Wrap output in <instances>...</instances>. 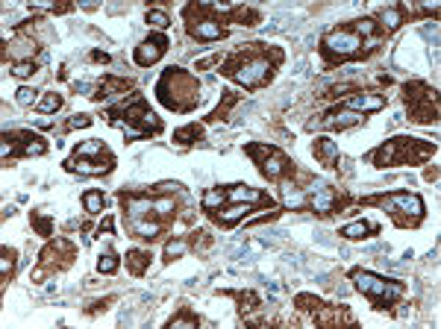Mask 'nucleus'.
Masks as SVG:
<instances>
[{"label": "nucleus", "mask_w": 441, "mask_h": 329, "mask_svg": "<svg viewBox=\"0 0 441 329\" xmlns=\"http://www.w3.org/2000/svg\"><path fill=\"white\" fill-rule=\"evenodd\" d=\"M165 326H168V329H177V326H191V329H197V326H200V318L191 312L189 306H179V315H174Z\"/></svg>", "instance_id": "2f4dec72"}, {"label": "nucleus", "mask_w": 441, "mask_h": 329, "mask_svg": "<svg viewBox=\"0 0 441 329\" xmlns=\"http://www.w3.org/2000/svg\"><path fill=\"white\" fill-rule=\"evenodd\" d=\"M312 156L324 168H338V144L327 135H320V139L312 142Z\"/></svg>", "instance_id": "4be33fe9"}, {"label": "nucleus", "mask_w": 441, "mask_h": 329, "mask_svg": "<svg viewBox=\"0 0 441 329\" xmlns=\"http://www.w3.org/2000/svg\"><path fill=\"white\" fill-rule=\"evenodd\" d=\"M403 12H406L403 6H386V9H379V15H376L379 24H376V27L383 30L386 35L394 33V30H400V27L406 24V21H403Z\"/></svg>", "instance_id": "393cba45"}, {"label": "nucleus", "mask_w": 441, "mask_h": 329, "mask_svg": "<svg viewBox=\"0 0 441 329\" xmlns=\"http://www.w3.org/2000/svg\"><path fill=\"white\" fill-rule=\"evenodd\" d=\"M45 153H48V142L38 132L30 129L4 132V162H9V156H45Z\"/></svg>", "instance_id": "4468645a"}, {"label": "nucleus", "mask_w": 441, "mask_h": 329, "mask_svg": "<svg viewBox=\"0 0 441 329\" xmlns=\"http://www.w3.org/2000/svg\"><path fill=\"white\" fill-rule=\"evenodd\" d=\"M83 206H86V212L89 215H100V212L106 209V197H104V191H86L83 195Z\"/></svg>", "instance_id": "e433bc0d"}, {"label": "nucleus", "mask_w": 441, "mask_h": 329, "mask_svg": "<svg viewBox=\"0 0 441 329\" xmlns=\"http://www.w3.org/2000/svg\"><path fill=\"white\" fill-rule=\"evenodd\" d=\"M359 124H365V115H359V112H353L347 106H335L318 121L320 129H350V127H359Z\"/></svg>", "instance_id": "f3484780"}, {"label": "nucleus", "mask_w": 441, "mask_h": 329, "mask_svg": "<svg viewBox=\"0 0 441 329\" xmlns=\"http://www.w3.org/2000/svg\"><path fill=\"white\" fill-rule=\"evenodd\" d=\"M174 142H177L179 147H191V144H197V142H203V127H200V124L179 127V129H174Z\"/></svg>", "instance_id": "cd10ccee"}, {"label": "nucleus", "mask_w": 441, "mask_h": 329, "mask_svg": "<svg viewBox=\"0 0 441 329\" xmlns=\"http://www.w3.org/2000/svg\"><path fill=\"white\" fill-rule=\"evenodd\" d=\"M145 21H147L153 30H168V27H171V18H168L165 12H159V9H147Z\"/></svg>", "instance_id": "a19ab883"}, {"label": "nucleus", "mask_w": 441, "mask_h": 329, "mask_svg": "<svg viewBox=\"0 0 441 329\" xmlns=\"http://www.w3.org/2000/svg\"><path fill=\"white\" fill-rule=\"evenodd\" d=\"M91 62H104V65H106V62H109V53H104V50H94V53H91Z\"/></svg>", "instance_id": "49530a36"}, {"label": "nucleus", "mask_w": 441, "mask_h": 329, "mask_svg": "<svg viewBox=\"0 0 441 329\" xmlns=\"http://www.w3.org/2000/svg\"><path fill=\"white\" fill-rule=\"evenodd\" d=\"M156 100L171 112H191L200 103V83L191 71L165 68L156 83Z\"/></svg>", "instance_id": "7ed1b4c3"}, {"label": "nucleus", "mask_w": 441, "mask_h": 329, "mask_svg": "<svg viewBox=\"0 0 441 329\" xmlns=\"http://www.w3.org/2000/svg\"><path fill=\"white\" fill-rule=\"evenodd\" d=\"M253 212V203H230L224 212H206V215L215 221V224H220V226H235L238 221H245L247 215Z\"/></svg>", "instance_id": "412c9836"}, {"label": "nucleus", "mask_w": 441, "mask_h": 329, "mask_svg": "<svg viewBox=\"0 0 441 329\" xmlns=\"http://www.w3.org/2000/svg\"><path fill=\"white\" fill-rule=\"evenodd\" d=\"M174 212H177V200H174V197H159V200H153V215H156V218L168 221V218H174Z\"/></svg>", "instance_id": "ea45409f"}, {"label": "nucleus", "mask_w": 441, "mask_h": 329, "mask_svg": "<svg viewBox=\"0 0 441 329\" xmlns=\"http://www.w3.org/2000/svg\"><path fill=\"white\" fill-rule=\"evenodd\" d=\"M376 232H379V224H374V221H353V224L338 229V236L347 238V241H362V238L376 236Z\"/></svg>", "instance_id": "b1692460"}, {"label": "nucleus", "mask_w": 441, "mask_h": 329, "mask_svg": "<svg viewBox=\"0 0 441 329\" xmlns=\"http://www.w3.org/2000/svg\"><path fill=\"white\" fill-rule=\"evenodd\" d=\"M130 88H133L130 80H118V76H104V80H100V86L94 88L91 98H94L97 103H104V100H112V98H124V94H127Z\"/></svg>", "instance_id": "6ab92c4d"}, {"label": "nucleus", "mask_w": 441, "mask_h": 329, "mask_svg": "<svg viewBox=\"0 0 441 329\" xmlns=\"http://www.w3.org/2000/svg\"><path fill=\"white\" fill-rule=\"evenodd\" d=\"M371 53V42L356 30V24L347 27H335L320 38V56H324L327 65H342L353 59H365Z\"/></svg>", "instance_id": "39448f33"}, {"label": "nucleus", "mask_w": 441, "mask_h": 329, "mask_svg": "<svg viewBox=\"0 0 441 329\" xmlns=\"http://www.w3.org/2000/svg\"><path fill=\"white\" fill-rule=\"evenodd\" d=\"M30 224H33V229L42 238H50L53 236V218L45 215V212H30Z\"/></svg>", "instance_id": "473e14b6"}, {"label": "nucleus", "mask_w": 441, "mask_h": 329, "mask_svg": "<svg viewBox=\"0 0 441 329\" xmlns=\"http://www.w3.org/2000/svg\"><path fill=\"white\" fill-rule=\"evenodd\" d=\"M150 250H127V270L133 277H145L150 267Z\"/></svg>", "instance_id": "bb28decb"}, {"label": "nucleus", "mask_w": 441, "mask_h": 329, "mask_svg": "<svg viewBox=\"0 0 441 329\" xmlns=\"http://www.w3.org/2000/svg\"><path fill=\"white\" fill-rule=\"evenodd\" d=\"M342 106H347V109H353L359 115H371V112L386 109V98H383V94H374V91H359V94H353V98L347 103H342Z\"/></svg>", "instance_id": "aec40b11"}, {"label": "nucleus", "mask_w": 441, "mask_h": 329, "mask_svg": "<svg viewBox=\"0 0 441 329\" xmlns=\"http://www.w3.org/2000/svg\"><path fill=\"white\" fill-rule=\"evenodd\" d=\"M91 115H86V112H79V115H71V121L62 127L65 132H71V129H86V127H91Z\"/></svg>", "instance_id": "37998d69"}, {"label": "nucleus", "mask_w": 441, "mask_h": 329, "mask_svg": "<svg viewBox=\"0 0 441 329\" xmlns=\"http://www.w3.org/2000/svg\"><path fill=\"white\" fill-rule=\"evenodd\" d=\"M286 59V53L283 47H277V45H245L242 50H235L230 53L224 65H220V74L230 76V80H235L242 88H262L274 80V74L277 68L283 65Z\"/></svg>", "instance_id": "f257e3e1"}, {"label": "nucleus", "mask_w": 441, "mask_h": 329, "mask_svg": "<svg viewBox=\"0 0 441 329\" xmlns=\"http://www.w3.org/2000/svg\"><path fill=\"white\" fill-rule=\"evenodd\" d=\"M347 206V197L338 191L335 185H327V183H318L309 188V200H306V209L318 212V215H333V212L345 209Z\"/></svg>", "instance_id": "2eb2a0df"}, {"label": "nucleus", "mask_w": 441, "mask_h": 329, "mask_svg": "<svg viewBox=\"0 0 441 329\" xmlns=\"http://www.w3.org/2000/svg\"><path fill=\"white\" fill-rule=\"evenodd\" d=\"M403 103L409 109V121L415 124H435L438 121V91L420 80L403 86Z\"/></svg>", "instance_id": "1a4fd4ad"}, {"label": "nucleus", "mask_w": 441, "mask_h": 329, "mask_svg": "<svg viewBox=\"0 0 441 329\" xmlns=\"http://www.w3.org/2000/svg\"><path fill=\"white\" fill-rule=\"evenodd\" d=\"M224 203H230L227 200V191H220V188H212V191H206L203 195V200H200V206H203L206 212H218Z\"/></svg>", "instance_id": "4c0bfd02"}, {"label": "nucleus", "mask_w": 441, "mask_h": 329, "mask_svg": "<svg viewBox=\"0 0 441 329\" xmlns=\"http://www.w3.org/2000/svg\"><path fill=\"white\" fill-rule=\"evenodd\" d=\"M242 100V94H235V91H220V103H218V109L209 115L206 121H227L230 118V109Z\"/></svg>", "instance_id": "c756f323"}, {"label": "nucleus", "mask_w": 441, "mask_h": 329, "mask_svg": "<svg viewBox=\"0 0 441 329\" xmlns=\"http://www.w3.org/2000/svg\"><path fill=\"white\" fill-rule=\"evenodd\" d=\"M12 74L18 76V80H27V76L35 74V62H18V65L12 68Z\"/></svg>", "instance_id": "c03bdc74"}, {"label": "nucleus", "mask_w": 441, "mask_h": 329, "mask_svg": "<svg viewBox=\"0 0 441 329\" xmlns=\"http://www.w3.org/2000/svg\"><path fill=\"white\" fill-rule=\"evenodd\" d=\"M65 106V98L59 91H45L42 98H38V103H35V112H42V115H53V112H59Z\"/></svg>", "instance_id": "7c9ffc66"}, {"label": "nucleus", "mask_w": 441, "mask_h": 329, "mask_svg": "<svg viewBox=\"0 0 441 329\" xmlns=\"http://www.w3.org/2000/svg\"><path fill=\"white\" fill-rule=\"evenodd\" d=\"M245 153L253 159L259 173L271 183H279L283 177H289V173H294V162L274 144H245Z\"/></svg>", "instance_id": "9b49d317"}, {"label": "nucleus", "mask_w": 441, "mask_h": 329, "mask_svg": "<svg viewBox=\"0 0 441 329\" xmlns=\"http://www.w3.org/2000/svg\"><path fill=\"white\" fill-rule=\"evenodd\" d=\"M115 303V297H106V300H94L89 308H86V315H100V312H106V308Z\"/></svg>", "instance_id": "a18cd8bd"}, {"label": "nucleus", "mask_w": 441, "mask_h": 329, "mask_svg": "<svg viewBox=\"0 0 441 329\" xmlns=\"http://www.w3.org/2000/svg\"><path fill=\"white\" fill-rule=\"evenodd\" d=\"M227 200L230 203H265V206H271V197L268 195H262L259 188H250V185H235V188H230L227 191Z\"/></svg>", "instance_id": "5701e85b"}, {"label": "nucleus", "mask_w": 441, "mask_h": 329, "mask_svg": "<svg viewBox=\"0 0 441 329\" xmlns=\"http://www.w3.org/2000/svg\"><path fill=\"white\" fill-rule=\"evenodd\" d=\"M233 15L235 24H245V27H256L259 21H262V15H259L256 9H245V6H235V9H227Z\"/></svg>", "instance_id": "c9c22d12"}, {"label": "nucleus", "mask_w": 441, "mask_h": 329, "mask_svg": "<svg viewBox=\"0 0 441 329\" xmlns=\"http://www.w3.org/2000/svg\"><path fill=\"white\" fill-rule=\"evenodd\" d=\"M168 45H171V42H168V35H165V33H153L150 38H145V42L135 47V53H133L135 65H142V68H150V65H156V62L165 56Z\"/></svg>", "instance_id": "dca6fc26"}, {"label": "nucleus", "mask_w": 441, "mask_h": 329, "mask_svg": "<svg viewBox=\"0 0 441 329\" xmlns=\"http://www.w3.org/2000/svg\"><path fill=\"white\" fill-rule=\"evenodd\" d=\"M224 294H230L233 300H238V308H242V312H253V308L262 306V300H259L256 292H224Z\"/></svg>", "instance_id": "72a5a7b5"}, {"label": "nucleus", "mask_w": 441, "mask_h": 329, "mask_svg": "<svg viewBox=\"0 0 441 329\" xmlns=\"http://www.w3.org/2000/svg\"><path fill=\"white\" fill-rule=\"evenodd\" d=\"M0 256H4V267H0V285H9L15 277V265H18V250L15 247H0Z\"/></svg>", "instance_id": "c85d7f7f"}, {"label": "nucleus", "mask_w": 441, "mask_h": 329, "mask_svg": "<svg viewBox=\"0 0 441 329\" xmlns=\"http://www.w3.org/2000/svg\"><path fill=\"white\" fill-rule=\"evenodd\" d=\"M4 53L9 56V59L18 65V62H33V56L38 53V45H35V38L33 35H18L15 42H9V45H4Z\"/></svg>", "instance_id": "a211bd4d"}, {"label": "nucleus", "mask_w": 441, "mask_h": 329, "mask_svg": "<svg viewBox=\"0 0 441 329\" xmlns=\"http://www.w3.org/2000/svg\"><path fill=\"white\" fill-rule=\"evenodd\" d=\"M62 168L68 173H79V177H106V173L115 171V156L100 139H91L79 144L62 162Z\"/></svg>", "instance_id": "0eeeda50"}, {"label": "nucleus", "mask_w": 441, "mask_h": 329, "mask_svg": "<svg viewBox=\"0 0 441 329\" xmlns=\"http://www.w3.org/2000/svg\"><path fill=\"white\" fill-rule=\"evenodd\" d=\"M100 236H104V232H112V218H104V224H100Z\"/></svg>", "instance_id": "de8ad7c7"}, {"label": "nucleus", "mask_w": 441, "mask_h": 329, "mask_svg": "<svg viewBox=\"0 0 441 329\" xmlns=\"http://www.w3.org/2000/svg\"><path fill=\"white\" fill-rule=\"evenodd\" d=\"M77 259V247L68 238H50L42 253H38V267L33 270V282H42L48 274H62L65 267H71Z\"/></svg>", "instance_id": "f8f14e48"}, {"label": "nucleus", "mask_w": 441, "mask_h": 329, "mask_svg": "<svg viewBox=\"0 0 441 329\" xmlns=\"http://www.w3.org/2000/svg\"><path fill=\"white\" fill-rule=\"evenodd\" d=\"M186 250H189V238H171L165 244V262H174V259H183L186 256Z\"/></svg>", "instance_id": "58836bf2"}, {"label": "nucleus", "mask_w": 441, "mask_h": 329, "mask_svg": "<svg viewBox=\"0 0 441 329\" xmlns=\"http://www.w3.org/2000/svg\"><path fill=\"white\" fill-rule=\"evenodd\" d=\"M435 144L424 139H412V135H394L386 144H379L371 153L374 168H400V165H424L430 156H435Z\"/></svg>", "instance_id": "20e7f679"}, {"label": "nucleus", "mask_w": 441, "mask_h": 329, "mask_svg": "<svg viewBox=\"0 0 441 329\" xmlns=\"http://www.w3.org/2000/svg\"><path fill=\"white\" fill-rule=\"evenodd\" d=\"M15 100H18V106H35L38 103V91L30 88V86H21L15 91Z\"/></svg>", "instance_id": "79ce46f5"}, {"label": "nucleus", "mask_w": 441, "mask_h": 329, "mask_svg": "<svg viewBox=\"0 0 441 329\" xmlns=\"http://www.w3.org/2000/svg\"><path fill=\"white\" fill-rule=\"evenodd\" d=\"M362 203H371V206H383L389 215L394 218L397 226H418L420 221H424V200H420L418 195H412V191H389V195H374V197H365Z\"/></svg>", "instance_id": "6e6552de"}, {"label": "nucleus", "mask_w": 441, "mask_h": 329, "mask_svg": "<svg viewBox=\"0 0 441 329\" xmlns=\"http://www.w3.org/2000/svg\"><path fill=\"white\" fill-rule=\"evenodd\" d=\"M130 229L135 238H145V241H156L162 236L165 224L162 221H150V218H138V221H130Z\"/></svg>", "instance_id": "a878e982"}, {"label": "nucleus", "mask_w": 441, "mask_h": 329, "mask_svg": "<svg viewBox=\"0 0 441 329\" xmlns=\"http://www.w3.org/2000/svg\"><path fill=\"white\" fill-rule=\"evenodd\" d=\"M350 279L356 285L359 294H365L371 300V306L376 308V312H383V308H391L400 297L406 294V285L400 279H386L374 274V270H365V267H353L350 270Z\"/></svg>", "instance_id": "423d86ee"}, {"label": "nucleus", "mask_w": 441, "mask_h": 329, "mask_svg": "<svg viewBox=\"0 0 441 329\" xmlns=\"http://www.w3.org/2000/svg\"><path fill=\"white\" fill-rule=\"evenodd\" d=\"M294 306L300 312H306L312 318L315 326H338V323H356V318L347 312L345 306H330L324 300H318L312 294H297L294 297Z\"/></svg>", "instance_id": "ddd939ff"}, {"label": "nucleus", "mask_w": 441, "mask_h": 329, "mask_svg": "<svg viewBox=\"0 0 441 329\" xmlns=\"http://www.w3.org/2000/svg\"><path fill=\"white\" fill-rule=\"evenodd\" d=\"M215 6H203V4H191L183 9V18L189 21V35L197 38V42H220L227 38V27L224 21L215 15Z\"/></svg>", "instance_id": "9d476101"}, {"label": "nucleus", "mask_w": 441, "mask_h": 329, "mask_svg": "<svg viewBox=\"0 0 441 329\" xmlns=\"http://www.w3.org/2000/svg\"><path fill=\"white\" fill-rule=\"evenodd\" d=\"M106 118L112 127H118L124 132L127 142H138V139H147V135L162 132V121L153 115V109L147 106V100L142 94H133V100L121 103V106H112L106 109Z\"/></svg>", "instance_id": "f03ea898"}, {"label": "nucleus", "mask_w": 441, "mask_h": 329, "mask_svg": "<svg viewBox=\"0 0 441 329\" xmlns=\"http://www.w3.org/2000/svg\"><path fill=\"white\" fill-rule=\"evenodd\" d=\"M121 267V259H118V253L112 247H104V253H100V259H97V270L100 274H115V270Z\"/></svg>", "instance_id": "f704fd0d"}]
</instances>
